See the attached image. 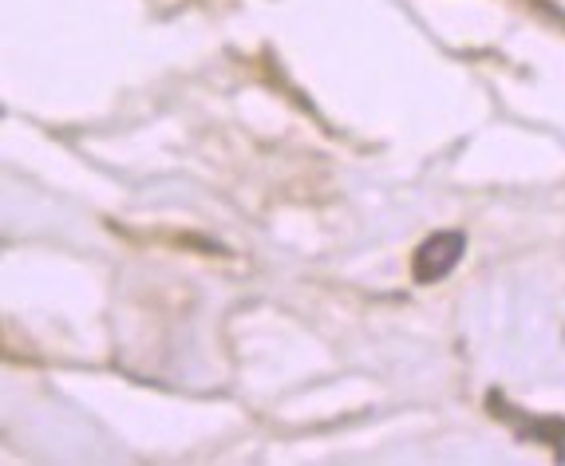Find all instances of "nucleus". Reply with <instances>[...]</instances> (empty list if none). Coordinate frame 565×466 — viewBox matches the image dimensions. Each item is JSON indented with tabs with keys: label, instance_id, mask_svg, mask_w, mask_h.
Masks as SVG:
<instances>
[{
	"label": "nucleus",
	"instance_id": "nucleus-1",
	"mask_svg": "<svg viewBox=\"0 0 565 466\" xmlns=\"http://www.w3.org/2000/svg\"><path fill=\"white\" fill-rule=\"evenodd\" d=\"M467 253V233L462 230H439L431 233L419 250H415V280L419 285H435L459 265V257Z\"/></svg>",
	"mask_w": 565,
	"mask_h": 466
},
{
	"label": "nucleus",
	"instance_id": "nucleus-2",
	"mask_svg": "<svg viewBox=\"0 0 565 466\" xmlns=\"http://www.w3.org/2000/svg\"><path fill=\"white\" fill-rule=\"evenodd\" d=\"M522 435H530V438H542V443H550V447H554L557 455L565 458V420H542V423H526V427H522Z\"/></svg>",
	"mask_w": 565,
	"mask_h": 466
}]
</instances>
